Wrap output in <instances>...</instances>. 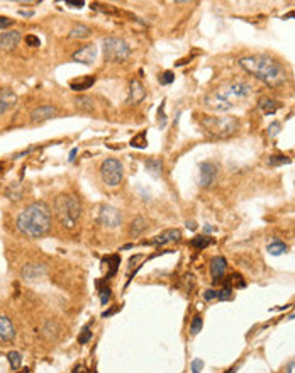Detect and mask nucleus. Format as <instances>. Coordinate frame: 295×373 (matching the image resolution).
Here are the masks:
<instances>
[{
	"instance_id": "1",
	"label": "nucleus",
	"mask_w": 295,
	"mask_h": 373,
	"mask_svg": "<svg viewBox=\"0 0 295 373\" xmlns=\"http://www.w3.org/2000/svg\"><path fill=\"white\" fill-rule=\"evenodd\" d=\"M241 68L248 75L255 77L256 80L263 82L272 88L282 87L287 82V73L283 67L273 58L266 54H255V56H245L239 60Z\"/></svg>"
},
{
	"instance_id": "2",
	"label": "nucleus",
	"mask_w": 295,
	"mask_h": 373,
	"mask_svg": "<svg viewBox=\"0 0 295 373\" xmlns=\"http://www.w3.org/2000/svg\"><path fill=\"white\" fill-rule=\"evenodd\" d=\"M17 229L26 237L36 239L49 231L51 226V210L48 203L33 202L19 212L16 219Z\"/></svg>"
},
{
	"instance_id": "3",
	"label": "nucleus",
	"mask_w": 295,
	"mask_h": 373,
	"mask_svg": "<svg viewBox=\"0 0 295 373\" xmlns=\"http://www.w3.org/2000/svg\"><path fill=\"white\" fill-rule=\"evenodd\" d=\"M249 93H251V87L245 82H228V84L209 92L204 99V103L209 109L224 112V110H229L245 102L249 97Z\"/></svg>"
},
{
	"instance_id": "4",
	"label": "nucleus",
	"mask_w": 295,
	"mask_h": 373,
	"mask_svg": "<svg viewBox=\"0 0 295 373\" xmlns=\"http://www.w3.org/2000/svg\"><path fill=\"white\" fill-rule=\"evenodd\" d=\"M54 214L66 229H73L82 216V205L75 195H58L54 200Z\"/></svg>"
},
{
	"instance_id": "5",
	"label": "nucleus",
	"mask_w": 295,
	"mask_h": 373,
	"mask_svg": "<svg viewBox=\"0 0 295 373\" xmlns=\"http://www.w3.org/2000/svg\"><path fill=\"white\" fill-rule=\"evenodd\" d=\"M200 124L205 129V133H209L214 137H219V139L232 136L239 129V120L234 116H207L202 117Z\"/></svg>"
},
{
	"instance_id": "6",
	"label": "nucleus",
	"mask_w": 295,
	"mask_h": 373,
	"mask_svg": "<svg viewBox=\"0 0 295 373\" xmlns=\"http://www.w3.org/2000/svg\"><path fill=\"white\" fill-rule=\"evenodd\" d=\"M102 46H104L105 60L111 63H122L128 60L129 53H131L128 43L124 39H119V37H107V39H104Z\"/></svg>"
},
{
	"instance_id": "7",
	"label": "nucleus",
	"mask_w": 295,
	"mask_h": 373,
	"mask_svg": "<svg viewBox=\"0 0 295 373\" xmlns=\"http://www.w3.org/2000/svg\"><path fill=\"white\" fill-rule=\"evenodd\" d=\"M100 177L105 185L117 186L122 182V177H124L122 163L119 160H115V158H107V160H104V163H102V167H100Z\"/></svg>"
},
{
	"instance_id": "8",
	"label": "nucleus",
	"mask_w": 295,
	"mask_h": 373,
	"mask_svg": "<svg viewBox=\"0 0 295 373\" xmlns=\"http://www.w3.org/2000/svg\"><path fill=\"white\" fill-rule=\"evenodd\" d=\"M98 222L102 226L109 227V229H115V227L121 226L122 222V216L115 207L112 205H104L100 209V214H98Z\"/></svg>"
},
{
	"instance_id": "9",
	"label": "nucleus",
	"mask_w": 295,
	"mask_h": 373,
	"mask_svg": "<svg viewBox=\"0 0 295 373\" xmlns=\"http://www.w3.org/2000/svg\"><path fill=\"white\" fill-rule=\"evenodd\" d=\"M58 114L56 107L53 105H41V107H36V109L31 112V122L33 124H41L44 120L51 119Z\"/></svg>"
},
{
	"instance_id": "10",
	"label": "nucleus",
	"mask_w": 295,
	"mask_h": 373,
	"mask_svg": "<svg viewBox=\"0 0 295 373\" xmlns=\"http://www.w3.org/2000/svg\"><path fill=\"white\" fill-rule=\"evenodd\" d=\"M95 56H97V46L95 44H87V46L80 48V50L73 53V60L83 65H92Z\"/></svg>"
},
{
	"instance_id": "11",
	"label": "nucleus",
	"mask_w": 295,
	"mask_h": 373,
	"mask_svg": "<svg viewBox=\"0 0 295 373\" xmlns=\"http://www.w3.org/2000/svg\"><path fill=\"white\" fill-rule=\"evenodd\" d=\"M217 177V167L211 161H205L200 165V185L202 186H211L215 182Z\"/></svg>"
},
{
	"instance_id": "12",
	"label": "nucleus",
	"mask_w": 295,
	"mask_h": 373,
	"mask_svg": "<svg viewBox=\"0 0 295 373\" xmlns=\"http://www.w3.org/2000/svg\"><path fill=\"white\" fill-rule=\"evenodd\" d=\"M180 237H181V233L178 229H166L161 234H158L154 239H151L149 244H153V246H164V244L168 243H175V241H178Z\"/></svg>"
},
{
	"instance_id": "13",
	"label": "nucleus",
	"mask_w": 295,
	"mask_h": 373,
	"mask_svg": "<svg viewBox=\"0 0 295 373\" xmlns=\"http://www.w3.org/2000/svg\"><path fill=\"white\" fill-rule=\"evenodd\" d=\"M20 41V33L19 31H7V33L0 34V50L10 51L14 48H17Z\"/></svg>"
},
{
	"instance_id": "14",
	"label": "nucleus",
	"mask_w": 295,
	"mask_h": 373,
	"mask_svg": "<svg viewBox=\"0 0 295 373\" xmlns=\"http://www.w3.org/2000/svg\"><path fill=\"white\" fill-rule=\"evenodd\" d=\"M44 273H46V268H44L43 265H37V263H29L20 270V277L24 280H29V282L41 278Z\"/></svg>"
},
{
	"instance_id": "15",
	"label": "nucleus",
	"mask_w": 295,
	"mask_h": 373,
	"mask_svg": "<svg viewBox=\"0 0 295 373\" xmlns=\"http://www.w3.org/2000/svg\"><path fill=\"white\" fill-rule=\"evenodd\" d=\"M146 95V90L143 87V84L139 80H131L129 84V97H128V103H139Z\"/></svg>"
},
{
	"instance_id": "16",
	"label": "nucleus",
	"mask_w": 295,
	"mask_h": 373,
	"mask_svg": "<svg viewBox=\"0 0 295 373\" xmlns=\"http://www.w3.org/2000/svg\"><path fill=\"white\" fill-rule=\"evenodd\" d=\"M226 270H228V261L226 258L222 256H215L211 263V275H212V280L214 282H219L222 280V277L226 275Z\"/></svg>"
},
{
	"instance_id": "17",
	"label": "nucleus",
	"mask_w": 295,
	"mask_h": 373,
	"mask_svg": "<svg viewBox=\"0 0 295 373\" xmlns=\"http://www.w3.org/2000/svg\"><path fill=\"white\" fill-rule=\"evenodd\" d=\"M17 102V97L10 88H2L0 90V116L5 114L7 110H10Z\"/></svg>"
},
{
	"instance_id": "18",
	"label": "nucleus",
	"mask_w": 295,
	"mask_h": 373,
	"mask_svg": "<svg viewBox=\"0 0 295 373\" xmlns=\"http://www.w3.org/2000/svg\"><path fill=\"white\" fill-rule=\"evenodd\" d=\"M16 338V327L12 321L5 316H0V341H12Z\"/></svg>"
},
{
	"instance_id": "19",
	"label": "nucleus",
	"mask_w": 295,
	"mask_h": 373,
	"mask_svg": "<svg viewBox=\"0 0 295 373\" xmlns=\"http://www.w3.org/2000/svg\"><path fill=\"white\" fill-rule=\"evenodd\" d=\"M146 227H148V220L143 216H138L136 219H132L131 226H129V234H131L132 237H136L145 233Z\"/></svg>"
},
{
	"instance_id": "20",
	"label": "nucleus",
	"mask_w": 295,
	"mask_h": 373,
	"mask_svg": "<svg viewBox=\"0 0 295 373\" xmlns=\"http://www.w3.org/2000/svg\"><path fill=\"white\" fill-rule=\"evenodd\" d=\"M260 109L270 116V114H275L277 110L280 109V103L277 102V100H272V99H262L260 100Z\"/></svg>"
},
{
	"instance_id": "21",
	"label": "nucleus",
	"mask_w": 295,
	"mask_h": 373,
	"mask_svg": "<svg viewBox=\"0 0 295 373\" xmlns=\"http://www.w3.org/2000/svg\"><path fill=\"white\" fill-rule=\"evenodd\" d=\"M90 27H87L85 24H77L73 29L70 31V37L73 39H83V37H88L90 36Z\"/></svg>"
},
{
	"instance_id": "22",
	"label": "nucleus",
	"mask_w": 295,
	"mask_h": 373,
	"mask_svg": "<svg viewBox=\"0 0 295 373\" xmlns=\"http://www.w3.org/2000/svg\"><path fill=\"white\" fill-rule=\"evenodd\" d=\"M94 84H95V77H87V78H83V80H73L70 84V87L73 88V90L80 92V90H87V88H90Z\"/></svg>"
},
{
	"instance_id": "23",
	"label": "nucleus",
	"mask_w": 295,
	"mask_h": 373,
	"mask_svg": "<svg viewBox=\"0 0 295 373\" xmlns=\"http://www.w3.org/2000/svg\"><path fill=\"white\" fill-rule=\"evenodd\" d=\"M146 168H148V171H149L151 175L160 177L161 170H163V163H161L160 160H156V158H151V160H146Z\"/></svg>"
},
{
	"instance_id": "24",
	"label": "nucleus",
	"mask_w": 295,
	"mask_h": 373,
	"mask_svg": "<svg viewBox=\"0 0 295 373\" xmlns=\"http://www.w3.org/2000/svg\"><path fill=\"white\" fill-rule=\"evenodd\" d=\"M211 244H212V239L209 236H197L190 241V246L197 248V250H204V248L211 246Z\"/></svg>"
},
{
	"instance_id": "25",
	"label": "nucleus",
	"mask_w": 295,
	"mask_h": 373,
	"mask_svg": "<svg viewBox=\"0 0 295 373\" xmlns=\"http://www.w3.org/2000/svg\"><path fill=\"white\" fill-rule=\"evenodd\" d=\"M75 103H77V107L78 109H82V110H92L94 109V99H90V97H87V95L77 97V99H75Z\"/></svg>"
},
{
	"instance_id": "26",
	"label": "nucleus",
	"mask_w": 295,
	"mask_h": 373,
	"mask_svg": "<svg viewBox=\"0 0 295 373\" xmlns=\"http://www.w3.org/2000/svg\"><path fill=\"white\" fill-rule=\"evenodd\" d=\"M266 250H268V253L273 254V256H279V254L285 253L287 246L283 243H280V241H275V243L268 244V248H266Z\"/></svg>"
},
{
	"instance_id": "27",
	"label": "nucleus",
	"mask_w": 295,
	"mask_h": 373,
	"mask_svg": "<svg viewBox=\"0 0 295 373\" xmlns=\"http://www.w3.org/2000/svg\"><path fill=\"white\" fill-rule=\"evenodd\" d=\"M7 358H9V363L14 370H17V368L22 365V356H20V353H17V351H10V353L7 355Z\"/></svg>"
},
{
	"instance_id": "28",
	"label": "nucleus",
	"mask_w": 295,
	"mask_h": 373,
	"mask_svg": "<svg viewBox=\"0 0 295 373\" xmlns=\"http://www.w3.org/2000/svg\"><path fill=\"white\" fill-rule=\"evenodd\" d=\"M268 163L277 167V165H289L290 163V158L285 156V154H273V156L268 158Z\"/></svg>"
},
{
	"instance_id": "29",
	"label": "nucleus",
	"mask_w": 295,
	"mask_h": 373,
	"mask_svg": "<svg viewBox=\"0 0 295 373\" xmlns=\"http://www.w3.org/2000/svg\"><path fill=\"white\" fill-rule=\"evenodd\" d=\"M131 146L132 148H146L148 146V141H146V133L143 131V133H139L138 136L132 137L131 141Z\"/></svg>"
},
{
	"instance_id": "30",
	"label": "nucleus",
	"mask_w": 295,
	"mask_h": 373,
	"mask_svg": "<svg viewBox=\"0 0 295 373\" xmlns=\"http://www.w3.org/2000/svg\"><path fill=\"white\" fill-rule=\"evenodd\" d=\"M202 326H204V321H202L200 316H195L190 322V334H198L202 331Z\"/></svg>"
},
{
	"instance_id": "31",
	"label": "nucleus",
	"mask_w": 295,
	"mask_h": 373,
	"mask_svg": "<svg viewBox=\"0 0 295 373\" xmlns=\"http://www.w3.org/2000/svg\"><path fill=\"white\" fill-rule=\"evenodd\" d=\"M7 195H9V199L19 200L20 195H22V190H20L19 185H10L9 190H7Z\"/></svg>"
},
{
	"instance_id": "32",
	"label": "nucleus",
	"mask_w": 295,
	"mask_h": 373,
	"mask_svg": "<svg viewBox=\"0 0 295 373\" xmlns=\"http://www.w3.org/2000/svg\"><path fill=\"white\" fill-rule=\"evenodd\" d=\"M90 338H92V333H90V326H85L83 329H82L80 336H78V343H80V344H85V343H88V341H90Z\"/></svg>"
},
{
	"instance_id": "33",
	"label": "nucleus",
	"mask_w": 295,
	"mask_h": 373,
	"mask_svg": "<svg viewBox=\"0 0 295 373\" xmlns=\"http://www.w3.org/2000/svg\"><path fill=\"white\" fill-rule=\"evenodd\" d=\"M173 80H175V75L171 73V71H164V73L160 75V84L161 85H170Z\"/></svg>"
},
{
	"instance_id": "34",
	"label": "nucleus",
	"mask_w": 295,
	"mask_h": 373,
	"mask_svg": "<svg viewBox=\"0 0 295 373\" xmlns=\"http://www.w3.org/2000/svg\"><path fill=\"white\" fill-rule=\"evenodd\" d=\"M231 292H232L231 287H224L222 290H217V300H228V299H231Z\"/></svg>"
},
{
	"instance_id": "35",
	"label": "nucleus",
	"mask_w": 295,
	"mask_h": 373,
	"mask_svg": "<svg viewBox=\"0 0 295 373\" xmlns=\"http://www.w3.org/2000/svg\"><path fill=\"white\" fill-rule=\"evenodd\" d=\"M280 127H282V124L279 122V120H275V122H272L268 126V136L270 137H275L277 134L280 133Z\"/></svg>"
},
{
	"instance_id": "36",
	"label": "nucleus",
	"mask_w": 295,
	"mask_h": 373,
	"mask_svg": "<svg viewBox=\"0 0 295 373\" xmlns=\"http://www.w3.org/2000/svg\"><path fill=\"white\" fill-rule=\"evenodd\" d=\"M109 299H111V288H109V287H104V288H102L100 287V302L105 305V304L109 302Z\"/></svg>"
},
{
	"instance_id": "37",
	"label": "nucleus",
	"mask_w": 295,
	"mask_h": 373,
	"mask_svg": "<svg viewBox=\"0 0 295 373\" xmlns=\"http://www.w3.org/2000/svg\"><path fill=\"white\" fill-rule=\"evenodd\" d=\"M190 368H192V373H200L202 368H204V361H202V360H194V361H192V365H190Z\"/></svg>"
},
{
	"instance_id": "38",
	"label": "nucleus",
	"mask_w": 295,
	"mask_h": 373,
	"mask_svg": "<svg viewBox=\"0 0 295 373\" xmlns=\"http://www.w3.org/2000/svg\"><path fill=\"white\" fill-rule=\"evenodd\" d=\"M14 24L12 19H9V17L5 16H0V29H7V27H10Z\"/></svg>"
},
{
	"instance_id": "39",
	"label": "nucleus",
	"mask_w": 295,
	"mask_h": 373,
	"mask_svg": "<svg viewBox=\"0 0 295 373\" xmlns=\"http://www.w3.org/2000/svg\"><path fill=\"white\" fill-rule=\"evenodd\" d=\"M26 44L27 46H39L41 41H39V37H36V36H26Z\"/></svg>"
},
{
	"instance_id": "40",
	"label": "nucleus",
	"mask_w": 295,
	"mask_h": 373,
	"mask_svg": "<svg viewBox=\"0 0 295 373\" xmlns=\"http://www.w3.org/2000/svg\"><path fill=\"white\" fill-rule=\"evenodd\" d=\"M204 299H205V300H214V299H217V290H205V292H204Z\"/></svg>"
},
{
	"instance_id": "41",
	"label": "nucleus",
	"mask_w": 295,
	"mask_h": 373,
	"mask_svg": "<svg viewBox=\"0 0 295 373\" xmlns=\"http://www.w3.org/2000/svg\"><path fill=\"white\" fill-rule=\"evenodd\" d=\"M66 5L78 9V7H83V2H82V0H66Z\"/></svg>"
},
{
	"instance_id": "42",
	"label": "nucleus",
	"mask_w": 295,
	"mask_h": 373,
	"mask_svg": "<svg viewBox=\"0 0 295 373\" xmlns=\"http://www.w3.org/2000/svg\"><path fill=\"white\" fill-rule=\"evenodd\" d=\"M73 373H87V372H85V367H83V365H80V367L75 368Z\"/></svg>"
},
{
	"instance_id": "43",
	"label": "nucleus",
	"mask_w": 295,
	"mask_h": 373,
	"mask_svg": "<svg viewBox=\"0 0 295 373\" xmlns=\"http://www.w3.org/2000/svg\"><path fill=\"white\" fill-rule=\"evenodd\" d=\"M75 154H77V151L73 150V151H71V153H70V161H73V160H75Z\"/></svg>"
},
{
	"instance_id": "44",
	"label": "nucleus",
	"mask_w": 295,
	"mask_h": 373,
	"mask_svg": "<svg viewBox=\"0 0 295 373\" xmlns=\"http://www.w3.org/2000/svg\"><path fill=\"white\" fill-rule=\"evenodd\" d=\"M187 227H190V229H195L197 226H195V222H187Z\"/></svg>"
},
{
	"instance_id": "45",
	"label": "nucleus",
	"mask_w": 295,
	"mask_h": 373,
	"mask_svg": "<svg viewBox=\"0 0 295 373\" xmlns=\"http://www.w3.org/2000/svg\"><path fill=\"white\" fill-rule=\"evenodd\" d=\"M287 17H295V12H290V14H287Z\"/></svg>"
},
{
	"instance_id": "46",
	"label": "nucleus",
	"mask_w": 295,
	"mask_h": 373,
	"mask_svg": "<svg viewBox=\"0 0 295 373\" xmlns=\"http://www.w3.org/2000/svg\"><path fill=\"white\" fill-rule=\"evenodd\" d=\"M289 319H295V312L292 314V316H290V317H289Z\"/></svg>"
},
{
	"instance_id": "47",
	"label": "nucleus",
	"mask_w": 295,
	"mask_h": 373,
	"mask_svg": "<svg viewBox=\"0 0 295 373\" xmlns=\"http://www.w3.org/2000/svg\"><path fill=\"white\" fill-rule=\"evenodd\" d=\"M24 373H29V372H27V370H26V372H24Z\"/></svg>"
}]
</instances>
